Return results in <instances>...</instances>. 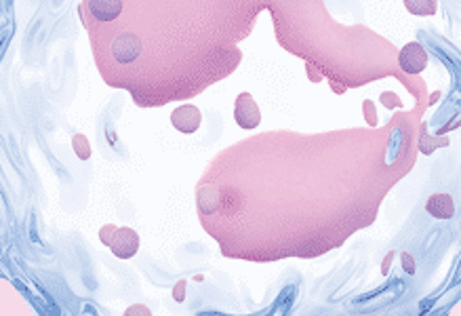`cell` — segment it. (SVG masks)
Wrapping results in <instances>:
<instances>
[{
    "label": "cell",
    "instance_id": "2",
    "mask_svg": "<svg viewBox=\"0 0 461 316\" xmlns=\"http://www.w3.org/2000/svg\"><path fill=\"white\" fill-rule=\"evenodd\" d=\"M141 39L131 32L118 34L114 42H112V55H114L118 64H133V61L141 55Z\"/></svg>",
    "mask_w": 461,
    "mask_h": 316
},
{
    "label": "cell",
    "instance_id": "7",
    "mask_svg": "<svg viewBox=\"0 0 461 316\" xmlns=\"http://www.w3.org/2000/svg\"><path fill=\"white\" fill-rule=\"evenodd\" d=\"M196 203H198V211H201L203 215H211L215 213V211H220L221 209L220 188H215V185H204V188L198 190Z\"/></svg>",
    "mask_w": 461,
    "mask_h": 316
},
{
    "label": "cell",
    "instance_id": "5",
    "mask_svg": "<svg viewBox=\"0 0 461 316\" xmlns=\"http://www.w3.org/2000/svg\"><path fill=\"white\" fill-rule=\"evenodd\" d=\"M85 7L97 22H114L122 14V0H85Z\"/></svg>",
    "mask_w": 461,
    "mask_h": 316
},
{
    "label": "cell",
    "instance_id": "8",
    "mask_svg": "<svg viewBox=\"0 0 461 316\" xmlns=\"http://www.w3.org/2000/svg\"><path fill=\"white\" fill-rule=\"evenodd\" d=\"M426 53L420 45H407L401 53V66L407 72H421L423 66H426Z\"/></svg>",
    "mask_w": 461,
    "mask_h": 316
},
{
    "label": "cell",
    "instance_id": "4",
    "mask_svg": "<svg viewBox=\"0 0 461 316\" xmlns=\"http://www.w3.org/2000/svg\"><path fill=\"white\" fill-rule=\"evenodd\" d=\"M110 251L118 259H131L140 251V234L133 228H118L110 243Z\"/></svg>",
    "mask_w": 461,
    "mask_h": 316
},
{
    "label": "cell",
    "instance_id": "1",
    "mask_svg": "<svg viewBox=\"0 0 461 316\" xmlns=\"http://www.w3.org/2000/svg\"><path fill=\"white\" fill-rule=\"evenodd\" d=\"M234 121L236 125L245 131H251V129L259 127L261 122V113L259 105L255 102L251 93H240L234 102Z\"/></svg>",
    "mask_w": 461,
    "mask_h": 316
},
{
    "label": "cell",
    "instance_id": "11",
    "mask_svg": "<svg viewBox=\"0 0 461 316\" xmlns=\"http://www.w3.org/2000/svg\"><path fill=\"white\" fill-rule=\"evenodd\" d=\"M185 287H188L185 281H179V283H176V287H173V300H176L177 303H182L185 300Z\"/></svg>",
    "mask_w": 461,
    "mask_h": 316
},
{
    "label": "cell",
    "instance_id": "6",
    "mask_svg": "<svg viewBox=\"0 0 461 316\" xmlns=\"http://www.w3.org/2000/svg\"><path fill=\"white\" fill-rule=\"evenodd\" d=\"M426 211L434 220H451L455 215V203L448 194H432L426 203Z\"/></svg>",
    "mask_w": 461,
    "mask_h": 316
},
{
    "label": "cell",
    "instance_id": "10",
    "mask_svg": "<svg viewBox=\"0 0 461 316\" xmlns=\"http://www.w3.org/2000/svg\"><path fill=\"white\" fill-rule=\"evenodd\" d=\"M116 230H118V228H116L114 224H105V226H102V230H99V240H102V243H104L105 247H110V243H112V239H114Z\"/></svg>",
    "mask_w": 461,
    "mask_h": 316
},
{
    "label": "cell",
    "instance_id": "12",
    "mask_svg": "<svg viewBox=\"0 0 461 316\" xmlns=\"http://www.w3.org/2000/svg\"><path fill=\"white\" fill-rule=\"evenodd\" d=\"M124 314L127 316H133V314H152V310L146 308V306H140V303H135V306H131L124 310Z\"/></svg>",
    "mask_w": 461,
    "mask_h": 316
},
{
    "label": "cell",
    "instance_id": "9",
    "mask_svg": "<svg viewBox=\"0 0 461 316\" xmlns=\"http://www.w3.org/2000/svg\"><path fill=\"white\" fill-rule=\"evenodd\" d=\"M72 150L77 154V158L80 160H89L91 158V144L85 135H74L72 138Z\"/></svg>",
    "mask_w": 461,
    "mask_h": 316
},
{
    "label": "cell",
    "instance_id": "3",
    "mask_svg": "<svg viewBox=\"0 0 461 316\" xmlns=\"http://www.w3.org/2000/svg\"><path fill=\"white\" fill-rule=\"evenodd\" d=\"M203 122V114L201 110L196 108V105L192 104H185V105H179V108L173 110L171 114V125L176 131L184 133V135H192L198 131V127H201Z\"/></svg>",
    "mask_w": 461,
    "mask_h": 316
}]
</instances>
